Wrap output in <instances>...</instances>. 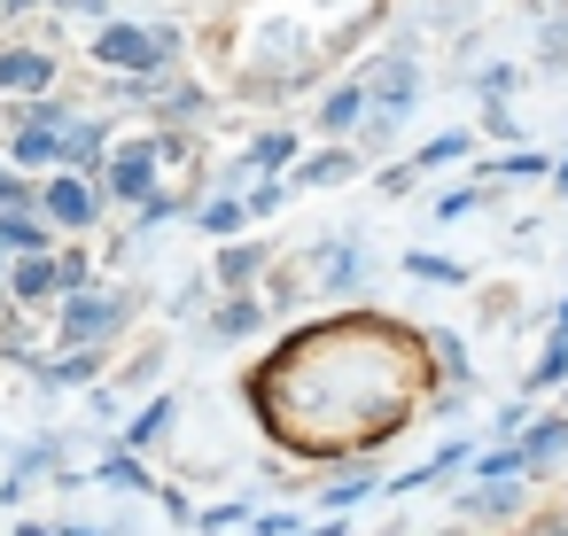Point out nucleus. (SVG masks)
I'll return each mask as SVG.
<instances>
[{
    "mask_svg": "<svg viewBox=\"0 0 568 536\" xmlns=\"http://www.w3.org/2000/svg\"><path fill=\"white\" fill-rule=\"evenodd\" d=\"M164 32H133V24H110L102 32V62H125V70H156V62H164Z\"/></svg>",
    "mask_w": 568,
    "mask_h": 536,
    "instance_id": "1",
    "label": "nucleus"
},
{
    "mask_svg": "<svg viewBox=\"0 0 568 536\" xmlns=\"http://www.w3.org/2000/svg\"><path fill=\"white\" fill-rule=\"evenodd\" d=\"M117 319H125V296H78V304L63 311V334L87 342V334H102V327H117Z\"/></svg>",
    "mask_w": 568,
    "mask_h": 536,
    "instance_id": "2",
    "label": "nucleus"
},
{
    "mask_svg": "<svg viewBox=\"0 0 568 536\" xmlns=\"http://www.w3.org/2000/svg\"><path fill=\"white\" fill-rule=\"evenodd\" d=\"M148 163H156V148H148V140H140V148H125V156L110 163V187H117V195H148Z\"/></svg>",
    "mask_w": 568,
    "mask_h": 536,
    "instance_id": "3",
    "label": "nucleus"
},
{
    "mask_svg": "<svg viewBox=\"0 0 568 536\" xmlns=\"http://www.w3.org/2000/svg\"><path fill=\"white\" fill-rule=\"evenodd\" d=\"M47 210H55L63 226H87V218H94V195L78 187V179H55V195H47Z\"/></svg>",
    "mask_w": 568,
    "mask_h": 536,
    "instance_id": "4",
    "label": "nucleus"
},
{
    "mask_svg": "<svg viewBox=\"0 0 568 536\" xmlns=\"http://www.w3.org/2000/svg\"><path fill=\"white\" fill-rule=\"evenodd\" d=\"M0 85H47V55H0Z\"/></svg>",
    "mask_w": 568,
    "mask_h": 536,
    "instance_id": "5",
    "label": "nucleus"
},
{
    "mask_svg": "<svg viewBox=\"0 0 568 536\" xmlns=\"http://www.w3.org/2000/svg\"><path fill=\"white\" fill-rule=\"evenodd\" d=\"M374 94H382V102H405V94H413V62H405V55H397V62H382Z\"/></svg>",
    "mask_w": 568,
    "mask_h": 536,
    "instance_id": "6",
    "label": "nucleus"
},
{
    "mask_svg": "<svg viewBox=\"0 0 568 536\" xmlns=\"http://www.w3.org/2000/svg\"><path fill=\"white\" fill-rule=\"evenodd\" d=\"M47 288H55V264H47V256H32V264H16V296H32V304H39Z\"/></svg>",
    "mask_w": 568,
    "mask_h": 536,
    "instance_id": "7",
    "label": "nucleus"
},
{
    "mask_svg": "<svg viewBox=\"0 0 568 536\" xmlns=\"http://www.w3.org/2000/svg\"><path fill=\"white\" fill-rule=\"evenodd\" d=\"M55 148H63V140H55V133H47V125H32V133H24V140H16V156H24V163H47V156H55Z\"/></svg>",
    "mask_w": 568,
    "mask_h": 536,
    "instance_id": "8",
    "label": "nucleus"
},
{
    "mask_svg": "<svg viewBox=\"0 0 568 536\" xmlns=\"http://www.w3.org/2000/svg\"><path fill=\"white\" fill-rule=\"evenodd\" d=\"M319 117H328V125H336V133H343V125H359V94H351V85H343V94H336V102H328V110H319Z\"/></svg>",
    "mask_w": 568,
    "mask_h": 536,
    "instance_id": "9",
    "label": "nucleus"
},
{
    "mask_svg": "<svg viewBox=\"0 0 568 536\" xmlns=\"http://www.w3.org/2000/svg\"><path fill=\"white\" fill-rule=\"evenodd\" d=\"M102 482H117V490H148V475H140L133 459H110V467H102Z\"/></svg>",
    "mask_w": 568,
    "mask_h": 536,
    "instance_id": "10",
    "label": "nucleus"
},
{
    "mask_svg": "<svg viewBox=\"0 0 568 536\" xmlns=\"http://www.w3.org/2000/svg\"><path fill=\"white\" fill-rule=\"evenodd\" d=\"M164 420H172V404H148V412L133 420V443H148V435H164Z\"/></svg>",
    "mask_w": 568,
    "mask_h": 536,
    "instance_id": "11",
    "label": "nucleus"
},
{
    "mask_svg": "<svg viewBox=\"0 0 568 536\" xmlns=\"http://www.w3.org/2000/svg\"><path fill=\"white\" fill-rule=\"evenodd\" d=\"M0 241H16V249H39V241H47V233H39V226H32V218H9V226H0Z\"/></svg>",
    "mask_w": 568,
    "mask_h": 536,
    "instance_id": "12",
    "label": "nucleus"
},
{
    "mask_svg": "<svg viewBox=\"0 0 568 536\" xmlns=\"http://www.w3.org/2000/svg\"><path fill=\"white\" fill-rule=\"evenodd\" d=\"M311 179H319V187H336V179H351V156H319V163H311Z\"/></svg>",
    "mask_w": 568,
    "mask_h": 536,
    "instance_id": "13",
    "label": "nucleus"
},
{
    "mask_svg": "<svg viewBox=\"0 0 568 536\" xmlns=\"http://www.w3.org/2000/svg\"><path fill=\"white\" fill-rule=\"evenodd\" d=\"M560 374H568V334H560V342L545 350V366H537V381H560Z\"/></svg>",
    "mask_w": 568,
    "mask_h": 536,
    "instance_id": "14",
    "label": "nucleus"
},
{
    "mask_svg": "<svg viewBox=\"0 0 568 536\" xmlns=\"http://www.w3.org/2000/svg\"><path fill=\"white\" fill-rule=\"evenodd\" d=\"M413 273H421V281H459V264H444V256H413Z\"/></svg>",
    "mask_w": 568,
    "mask_h": 536,
    "instance_id": "15",
    "label": "nucleus"
},
{
    "mask_svg": "<svg viewBox=\"0 0 568 536\" xmlns=\"http://www.w3.org/2000/svg\"><path fill=\"white\" fill-rule=\"evenodd\" d=\"M9 195H16V179H9V171H0V203H9Z\"/></svg>",
    "mask_w": 568,
    "mask_h": 536,
    "instance_id": "16",
    "label": "nucleus"
},
{
    "mask_svg": "<svg viewBox=\"0 0 568 536\" xmlns=\"http://www.w3.org/2000/svg\"><path fill=\"white\" fill-rule=\"evenodd\" d=\"M0 9H9V16H16V9H32V0H0Z\"/></svg>",
    "mask_w": 568,
    "mask_h": 536,
    "instance_id": "17",
    "label": "nucleus"
},
{
    "mask_svg": "<svg viewBox=\"0 0 568 536\" xmlns=\"http://www.w3.org/2000/svg\"><path fill=\"white\" fill-rule=\"evenodd\" d=\"M560 187H568V163H560Z\"/></svg>",
    "mask_w": 568,
    "mask_h": 536,
    "instance_id": "18",
    "label": "nucleus"
}]
</instances>
